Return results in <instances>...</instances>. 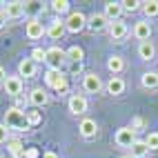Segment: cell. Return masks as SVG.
Masks as SVG:
<instances>
[{
    "instance_id": "obj_1",
    "label": "cell",
    "mask_w": 158,
    "mask_h": 158,
    "mask_svg": "<svg viewBox=\"0 0 158 158\" xmlns=\"http://www.w3.org/2000/svg\"><path fill=\"white\" fill-rule=\"evenodd\" d=\"M5 125H7V129L9 131H29L31 129V125L27 120V111L25 109H20V107H9L5 111Z\"/></svg>"
},
{
    "instance_id": "obj_2",
    "label": "cell",
    "mask_w": 158,
    "mask_h": 158,
    "mask_svg": "<svg viewBox=\"0 0 158 158\" xmlns=\"http://www.w3.org/2000/svg\"><path fill=\"white\" fill-rule=\"evenodd\" d=\"M45 82H47V87H51V89H54V91H58V94H67V91H69L67 76H65L62 71L47 69V73H45Z\"/></svg>"
},
{
    "instance_id": "obj_3",
    "label": "cell",
    "mask_w": 158,
    "mask_h": 158,
    "mask_svg": "<svg viewBox=\"0 0 158 158\" xmlns=\"http://www.w3.org/2000/svg\"><path fill=\"white\" fill-rule=\"evenodd\" d=\"M65 62H67V54H65V49H60V47H56V45L47 49V60H45V65H47L49 69H54V71H62Z\"/></svg>"
},
{
    "instance_id": "obj_4",
    "label": "cell",
    "mask_w": 158,
    "mask_h": 158,
    "mask_svg": "<svg viewBox=\"0 0 158 158\" xmlns=\"http://www.w3.org/2000/svg\"><path fill=\"white\" fill-rule=\"evenodd\" d=\"M65 27H67L69 34H78V31L87 29V16L82 11H71L65 20Z\"/></svg>"
},
{
    "instance_id": "obj_5",
    "label": "cell",
    "mask_w": 158,
    "mask_h": 158,
    "mask_svg": "<svg viewBox=\"0 0 158 158\" xmlns=\"http://www.w3.org/2000/svg\"><path fill=\"white\" fill-rule=\"evenodd\" d=\"M114 143L123 147V149H131V145L136 143V131L131 127H120V129H116L114 134Z\"/></svg>"
},
{
    "instance_id": "obj_6",
    "label": "cell",
    "mask_w": 158,
    "mask_h": 158,
    "mask_svg": "<svg viewBox=\"0 0 158 158\" xmlns=\"http://www.w3.org/2000/svg\"><path fill=\"white\" fill-rule=\"evenodd\" d=\"M102 80L98 73H94V71H87L85 76H82V89H85L87 94H100L102 91Z\"/></svg>"
},
{
    "instance_id": "obj_7",
    "label": "cell",
    "mask_w": 158,
    "mask_h": 158,
    "mask_svg": "<svg viewBox=\"0 0 158 158\" xmlns=\"http://www.w3.org/2000/svg\"><path fill=\"white\" fill-rule=\"evenodd\" d=\"M25 34H27L29 40H40L43 36H47V27L40 23L38 18H31L27 23V27H25Z\"/></svg>"
},
{
    "instance_id": "obj_8",
    "label": "cell",
    "mask_w": 158,
    "mask_h": 158,
    "mask_svg": "<svg viewBox=\"0 0 158 158\" xmlns=\"http://www.w3.org/2000/svg\"><path fill=\"white\" fill-rule=\"evenodd\" d=\"M87 29L91 34H100V31L109 29V20L105 18V14H91L87 18Z\"/></svg>"
},
{
    "instance_id": "obj_9",
    "label": "cell",
    "mask_w": 158,
    "mask_h": 158,
    "mask_svg": "<svg viewBox=\"0 0 158 158\" xmlns=\"http://www.w3.org/2000/svg\"><path fill=\"white\" fill-rule=\"evenodd\" d=\"M67 107H69V114L71 116H82L87 111V98L85 96H80V94H73V96L69 98V102H67Z\"/></svg>"
},
{
    "instance_id": "obj_10",
    "label": "cell",
    "mask_w": 158,
    "mask_h": 158,
    "mask_svg": "<svg viewBox=\"0 0 158 158\" xmlns=\"http://www.w3.org/2000/svg\"><path fill=\"white\" fill-rule=\"evenodd\" d=\"M2 89H5L7 96L18 98L20 94H23V78H20V76H7V80H5Z\"/></svg>"
},
{
    "instance_id": "obj_11",
    "label": "cell",
    "mask_w": 158,
    "mask_h": 158,
    "mask_svg": "<svg viewBox=\"0 0 158 158\" xmlns=\"http://www.w3.org/2000/svg\"><path fill=\"white\" fill-rule=\"evenodd\" d=\"M109 38L114 40V43H120L123 38H127V34H129V27L123 23V20H116V23H109Z\"/></svg>"
},
{
    "instance_id": "obj_12",
    "label": "cell",
    "mask_w": 158,
    "mask_h": 158,
    "mask_svg": "<svg viewBox=\"0 0 158 158\" xmlns=\"http://www.w3.org/2000/svg\"><path fill=\"white\" fill-rule=\"evenodd\" d=\"M131 34H134L136 40H140V43L149 40V38H152V25H149V20H138V23L134 25Z\"/></svg>"
},
{
    "instance_id": "obj_13",
    "label": "cell",
    "mask_w": 158,
    "mask_h": 158,
    "mask_svg": "<svg viewBox=\"0 0 158 158\" xmlns=\"http://www.w3.org/2000/svg\"><path fill=\"white\" fill-rule=\"evenodd\" d=\"M65 31H67V27H65V20L54 18V20L49 23V27H47V36H49L51 40H62Z\"/></svg>"
},
{
    "instance_id": "obj_14",
    "label": "cell",
    "mask_w": 158,
    "mask_h": 158,
    "mask_svg": "<svg viewBox=\"0 0 158 158\" xmlns=\"http://www.w3.org/2000/svg\"><path fill=\"white\" fill-rule=\"evenodd\" d=\"M29 102L34 105V107H45V105H49V94H47V89H43V87L31 89V91H29Z\"/></svg>"
},
{
    "instance_id": "obj_15",
    "label": "cell",
    "mask_w": 158,
    "mask_h": 158,
    "mask_svg": "<svg viewBox=\"0 0 158 158\" xmlns=\"http://www.w3.org/2000/svg\"><path fill=\"white\" fill-rule=\"evenodd\" d=\"M78 131H80L82 138H94L98 134V123L94 118H82L80 125H78Z\"/></svg>"
},
{
    "instance_id": "obj_16",
    "label": "cell",
    "mask_w": 158,
    "mask_h": 158,
    "mask_svg": "<svg viewBox=\"0 0 158 158\" xmlns=\"http://www.w3.org/2000/svg\"><path fill=\"white\" fill-rule=\"evenodd\" d=\"M36 71H38V65H36L31 58H23V60L18 62V76H20V78H23V76H25V78H34Z\"/></svg>"
},
{
    "instance_id": "obj_17",
    "label": "cell",
    "mask_w": 158,
    "mask_h": 158,
    "mask_svg": "<svg viewBox=\"0 0 158 158\" xmlns=\"http://www.w3.org/2000/svg\"><path fill=\"white\" fill-rule=\"evenodd\" d=\"M105 89H107L109 96H120V94L125 91V80L120 76H111L107 82H105Z\"/></svg>"
},
{
    "instance_id": "obj_18",
    "label": "cell",
    "mask_w": 158,
    "mask_h": 158,
    "mask_svg": "<svg viewBox=\"0 0 158 158\" xmlns=\"http://www.w3.org/2000/svg\"><path fill=\"white\" fill-rule=\"evenodd\" d=\"M105 18L109 20V23H116V20H120V16L125 14L123 11V7H120V2H105Z\"/></svg>"
},
{
    "instance_id": "obj_19",
    "label": "cell",
    "mask_w": 158,
    "mask_h": 158,
    "mask_svg": "<svg viewBox=\"0 0 158 158\" xmlns=\"http://www.w3.org/2000/svg\"><path fill=\"white\" fill-rule=\"evenodd\" d=\"M25 149H27V147L23 145L20 138H9L7 140V152H9L11 158H25Z\"/></svg>"
},
{
    "instance_id": "obj_20",
    "label": "cell",
    "mask_w": 158,
    "mask_h": 158,
    "mask_svg": "<svg viewBox=\"0 0 158 158\" xmlns=\"http://www.w3.org/2000/svg\"><path fill=\"white\" fill-rule=\"evenodd\" d=\"M5 14H7V18H9V20H16V18H20V16L25 14V2H20V0L7 2V7H5Z\"/></svg>"
},
{
    "instance_id": "obj_21",
    "label": "cell",
    "mask_w": 158,
    "mask_h": 158,
    "mask_svg": "<svg viewBox=\"0 0 158 158\" xmlns=\"http://www.w3.org/2000/svg\"><path fill=\"white\" fill-rule=\"evenodd\" d=\"M154 56H156V47H154V43L152 40H145V43H140L138 45V58L140 60H154Z\"/></svg>"
},
{
    "instance_id": "obj_22",
    "label": "cell",
    "mask_w": 158,
    "mask_h": 158,
    "mask_svg": "<svg viewBox=\"0 0 158 158\" xmlns=\"http://www.w3.org/2000/svg\"><path fill=\"white\" fill-rule=\"evenodd\" d=\"M140 85L143 89H149V91L158 89V71H145L140 76Z\"/></svg>"
},
{
    "instance_id": "obj_23",
    "label": "cell",
    "mask_w": 158,
    "mask_h": 158,
    "mask_svg": "<svg viewBox=\"0 0 158 158\" xmlns=\"http://www.w3.org/2000/svg\"><path fill=\"white\" fill-rule=\"evenodd\" d=\"M107 69L111 71V76H118L120 71H125V58L123 56H111L107 60Z\"/></svg>"
},
{
    "instance_id": "obj_24",
    "label": "cell",
    "mask_w": 158,
    "mask_h": 158,
    "mask_svg": "<svg viewBox=\"0 0 158 158\" xmlns=\"http://www.w3.org/2000/svg\"><path fill=\"white\" fill-rule=\"evenodd\" d=\"M147 154H149V147H147V143L136 138V143L131 145V149H129V156H131V158H145Z\"/></svg>"
},
{
    "instance_id": "obj_25",
    "label": "cell",
    "mask_w": 158,
    "mask_h": 158,
    "mask_svg": "<svg viewBox=\"0 0 158 158\" xmlns=\"http://www.w3.org/2000/svg\"><path fill=\"white\" fill-rule=\"evenodd\" d=\"M65 54H67V62H82V58H85V51L78 45H71L69 49H65Z\"/></svg>"
},
{
    "instance_id": "obj_26",
    "label": "cell",
    "mask_w": 158,
    "mask_h": 158,
    "mask_svg": "<svg viewBox=\"0 0 158 158\" xmlns=\"http://www.w3.org/2000/svg\"><path fill=\"white\" fill-rule=\"evenodd\" d=\"M143 14H145V20L156 18L158 16V0H145L143 2Z\"/></svg>"
},
{
    "instance_id": "obj_27",
    "label": "cell",
    "mask_w": 158,
    "mask_h": 158,
    "mask_svg": "<svg viewBox=\"0 0 158 158\" xmlns=\"http://www.w3.org/2000/svg\"><path fill=\"white\" fill-rule=\"evenodd\" d=\"M49 7H51V11H54V14H67L71 9V2H69V0H51Z\"/></svg>"
},
{
    "instance_id": "obj_28",
    "label": "cell",
    "mask_w": 158,
    "mask_h": 158,
    "mask_svg": "<svg viewBox=\"0 0 158 158\" xmlns=\"http://www.w3.org/2000/svg\"><path fill=\"white\" fill-rule=\"evenodd\" d=\"M120 7H123V11H138V9H143V0H123L120 2Z\"/></svg>"
},
{
    "instance_id": "obj_29",
    "label": "cell",
    "mask_w": 158,
    "mask_h": 158,
    "mask_svg": "<svg viewBox=\"0 0 158 158\" xmlns=\"http://www.w3.org/2000/svg\"><path fill=\"white\" fill-rule=\"evenodd\" d=\"M29 58L34 60L36 65H38V62H45V60H47V49H43V47H34V49H31V56H29Z\"/></svg>"
},
{
    "instance_id": "obj_30",
    "label": "cell",
    "mask_w": 158,
    "mask_h": 158,
    "mask_svg": "<svg viewBox=\"0 0 158 158\" xmlns=\"http://www.w3.org/2000/svg\"><path fill=\"white\" fill-rule=\"evenodd\" d=\"M147 147H149V152H158V131H149L145 138Z\"/></svg>"
},
{
    "instance_id": "obj_31",
    "label": "cell",
    "mask_w": 158,
    "mask_h": 158,
    "mask_svg": "<svg viewBox=\"0 0 158 158\" xmlns=\"http://www.w3.org/2000/svg\"><path fill=\"white\" fill-rule=\"evenodd\" d=\"M27 120H29L31 127H36V125L43 123V114L40 111H27Z\"/></svg>"
},
{
    "instance_id": "obj_32",
    "label": "cell",
    "mask_w": 158,
    "mask_h": 158,
    "mask_svg": "<svg viewBox=\"0 0 158 158\" xmlns=\"http://www.w3.org/2000/svg\"><path fill=\"white\" fill-rule=\"evenodd\" d=\"M45 9V5L40 2H25V14H40Z\"/></svg>"
},
{
    "instance_id": "obj_33",
    "label": "cell",
    "mask_w": 158,
    "mask_h": 158,
    "mask_svg": "<svg viewBox=\"0 0 158 158\" xmlns=\"http://www.w3.org/2000/svg\"><path fill=\"white\" fill-rule=\"evenodd\" d=\"M7 140H9V129L5 123H0V145H5Z\"/></svg>"
},
{
    "instance_id": "obj_34",
    "label": "cell",
    "mask_w": 158,
    "mask_h": 158,
    "mask_svg": "<svg viewBox=\"0 0 158 158\" xmlns=\"http://www.w3.org/2000/svg\"><path fill=\"white\" fill-rule=\"evenodd\" d=\"M129 127H131L134 131H138V129H143V127H145V120L140 118V116H136V118L131 120V125H129Z\"/></svg>"
},
{
    "instance_id": "obj_35",
    "label": "cell",
    "mask_w": 158,
    "mask_h": 158,
    "mask_svg": "<svg viewBox=\"0 0 158 158\" xmlns=\"http://www.w3.org/2000/svg\"><path fill=\"white\" fill-rule=\"evenodd\" d=\"M25 158H40V152L36 149V147H27V149H25Z\"/></svg>"
},
{
    "instance_id": "obj_36",
    "label": "cell",
    "mask_w": 158,
    "mask_h": 158,
    "mask_svg": "<svg viewBox=\"0 0 158 158\" xmlns=\"http://www.w3.org/2000/svg\"><path fill=\"white\" fill-rule=\"evenodd\" d=\"M69 71L76 76V73H80L82 71V62H69Z\"/></svg>"
},
{
    "instance_id": "obj_37",
    "label": "cell",
    "mask_w": 158,
    "mask_h": 158,
    "mask_svg": "<svg viewBox=\"0 0 158 158\" xmlns=\"http://www.w3.org/2000/svg\"><path fill=\"white\" fill-rule=\"evenodd\" d=\"M7 20H9V18H7V14H5V9H0V29L7 25Z\"/></svg>"
},
{
    "instance_id": "obj_38",
    "label": "cell",
    "mask_w": 158,
    "mask_h": 158,
    "mask_svg": "<svg viewBox=\"0 0 158 158\" xmlns=\"http://www.w3.org/2000/svg\"><path fill=\"white\" fill-rule=\"evenodd\" d=\"M7 76H9V73L5 71V67H2V65H0V85H5V80H7Z\"/></svg>"
},
{
    "instance_id": "obj_39",
    "label": "cell",
    "mask_w": 158,
    "mask_h": 158,
    "mask_svg": "<svg viewBox=\"0 0 158 158\" xmlns=\"http://www.w3.org/2000/svg\"><path fill=\"white\" fill-rule=\"evenodd\" d=\"M40 158H58V154H54V152H45Z\"/></svg>"
},
{
    "instance_id": "obj_40",
    "label": "cell",
    "mask_w": 158,
    "mask_h": 158,
    "mask_svg": "<svg viewBox=\"0 0 158 158\" xmlns=\"http://www.w3.org/2000/svg\"><path fill=\"white\" fill-rule=\"evenodd\" d=\"M123 158H131V156H123Z\"/></svg>"
},
{
    "instance_id": "obj_41",
    "label": "cell",
    "mask_w": 158,
    "mask_h": 158,
    "mask_svg": "<svg viewBox=\"0 0 158 158\" xmlns=\"http://www.w3.org/2000/svg\"><path fill=\"white\" fill-rule=\"evenodd\" d=\"M0 158H7V156H0Z\"/></svg>"
}]
</instances>
